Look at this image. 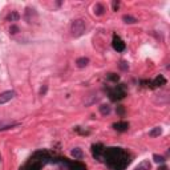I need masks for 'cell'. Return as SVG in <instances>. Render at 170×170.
<instances>
[{"instance_id": "11", "label": "cell", "mask_w": 170, "mask_h": 170, "mask_svg": "<svg viewBox=\"0 0 170 170\" xmlns=\"http://www.w3.org/2000/svg\"><path fill=\"white\" fill-rule=\"evenodd\" d=\"M161 134H162V128L161 126H156L149 132V135H150V137H158V135H161Z\"/></svg>"}, {"instance_id": "10", "label": "cell", "mask_w": 170, "mask_h": 170, "mask_svg": "<svg viewBox=\"0 0 170 170\" xmlns=\"http://www.w3.org/2000/svg\"><path fill=\"white\" fill-rule=\"evenodd\" d=\"M150 167H151V165H150V162L146 159V161H142L140 165H138L137 167H135L134 170H150Z\"/></svg>"}, {"instance_id": "1", "label": "cell", "mask_w": 170, "mask_h": 170, "mask_svg": "<svg viewBox=\"0 0 170 170\" xmlns=\"http://www.w3.org/2000/svg\"><path fill=\"white\" fill-rule=\"evenodd\" d=\"M85 29H86V23H85V20H82V19L74 20L71 25V32L74 37L81 36V35L85 32Z\"/></svg>"}, {"instance_id": "15", "label": "cell", "mask_w": 170, "mask_h": 170, "mask_svg": "<svg viewBox=\"0 0 170 170\" xmlns=\"http://www.w3.org/2000/svg\"><path fill=\"white\" fill-rule=\"evenodd\" d=\"M118 79H120V77L117 76L116 73H109V74H108V80H110V81L117 82V81H118Z\"/></svg>"}, {"instance_id": "8", "label": "cell", "mask_w": 170, "mask_h": 170, "mask_svg": "<svg viewBox=\"0 0 170 170\" xmlns=\"http://www.w3.org/2000/svg\"><path fill=\"white\" fill-rule=\"evenodd\" d=\"M71 154H72V157H74V159H81L82 157H84V153H82V150H81L80 148H74V149H72Z\"/></svg>"}, {"instance_id": "3", "label": "cell", "mask_w": 170, "mask_h": 170, "mask_svg": "<svg viewBox=\"0 0 170 170\" xmlns=\"http://www.w3.org/2000/svg\"><path fill=\"white\" fill-rule=\"evenodd\" d=\"M113 48L117 52H122V50L125 49V42L122 41L118 36H116V35L113 36Z\"/></svg>"}, {"instance_id": "18", "label": "cell", "mask_w": 170, "mask_h": 170, "mask_svg": "<svg viewBox=\"0 0 170 170\" xmlns=\"http://www.w3.org/2000/svg\"><path fill=\"white\" fill-rule=\"evenodd\" d=\"M47 90H48V86L47 85H42L41 89H40V96H44L45 93H47Z\"/></svg>"}, {"instance_id": "9", "label": "cell", "mask_w": 170, "mask_h": 170, "mask_svg": "<svg viewBox=\"0 0 170 170\" xmlns=\"http://www.w3.org/2000/svg\"><path fill=\"white\" fill-rule=\"evenodd\" d=\"M100 113L102 114V116H108V114H110L112 112V108L109 105H106V104H102V105H100Z\"/></svg>"}, {"instance_id": "21", "label": "cell", "mask_w": 170, "mask_h": 170, "mask_svg": "<svg viewBox=\"0 0 170 170\" xmlns=\"http://www.w3.org/2000/svg\"><path fill=\"white\" fill-rule=\"evenodd\" d=\"M158 170H167V167L166 166H162V167H159Z\"/></svg>"}, {"instance_id": "4", "label": "cell", "mask_w": 170, "mask_h": 170, "mask_svg": "<svg viewBox=\"0 0 170 170\" xmlns=\"http://www.w3.org/2000/svg\"><path fill=\"white\" fill-rule=\"evenodd\" d=\"M113 128H114V130L122 133V132H126V130L129 129V124H128V122H125V121H120V122L113 124Z\"/></svg>"}, {"instance_id": "7", "label": "cell", "mask_w": 170, "mask_h": 170, "mask_svg": "<svg viewBox=\"0 0 170 170\" xmlns=\"http://www.w3.org/2000/svg\"><path fill=\"white\" fill-rule=\"evenodd\" d=\"M88 64H89V58H88V57H79L76 60L77 68H85Z\"/></svg>"}, {"instance_id": "19", "label": "cell", "mask_w": 170, "mask_h": 170, "mask_svg": "<svg viewBox=\"0 0 170 170\" xmlns=\"http://www.w3.org/2000/svg\"><path fill=\"white\" fill-rule=\"evenodd\" d=\"M117 113L121 114V116H124V113H125L124 108H122V106H117Z\"/></svg>"}, {"instance_id": "5", "label": "cell", "mask_w": 170, "mask_h": 170, "mask_svg": "<svg viewBox=\"0 0 170 170\" xmlns=\"http://www.w3.org/2000/svg\"><path fill=\"white\" fill-rule=\"evenodd\" d=\"M36 16H37V13L33 8H27L25 9V16H24V17H25L27 23H32V20H33Z\"/></svg>"}, {"instance_id": "20", "label": "cell", "mask_w": 170, "mask_h": 170, "mask_svg": "<svg viewBox=\"0 0 170 170\" xmlns=\"http://www.w3.org/2000/svg\"><path fill=\"white\" fill-rule=\"evenodd\" d=\"M118 5H120L118 1H113V9H117V8H118Z\"/></svg>"}, {"instance_id": "6", "label": "cell", "mask_w": 170, "mask_h": 170, "mask_svg": "<svg viewBox=\"0 0 170 170\" xmlns=\"http://www.w3.org/2000/svg\"><path fill=\"white\" fill-rule=\"evenodd\" d=\"M93 12H94V15L101 16V15H104V12H105V7H104L101 3H97V4L93 7Z\"/></svg>"}, {"instance_id": "2", "label": "cell", "mask_w": 170, "mask_h": 170, "mask_svg": "<svg viewBox=\"0 0 170 170\" xmlns=\"http://www.w3.org/2000/svg\"><path fill=\"white\" fill-rule=\"evenodd\" d=\"M15 97H16V92H15V90H7V92H3L1 94H0V105L9 102V101L13 100Z\"/></svg>"}, {"instance_id": "14", "label": "cell", "mask_w": 170, "mask_h": 170, "mask_svg": "<svg viewBox=\"0 0 170 170\" xmlns=\"http://www.w3.org/2000/svg\"><path fill=\"white\" fill-rule=\"evenodd\" d=\"M153 159L157 162V164H164V162H165V157L164 156H158V154H154Z\"/></svg>"}, {"instance_id": "16", "label": "cell", "mask_w": 170, "mask_h": 170, "mask_svg": "<svg viewBox=\"0 0 170 170\" xmlns=\"http://www.w3.org/2000/svg\"><path fill=\"white\" fill-rule=\"evenodd\" d=\"M118 66H120V69H122V71H128V68H129V65H128V63L126 61H120V64H118Z\"/></svg>"}, {"instance_id": "13", "label": "cell", "mask_w": 170, "mask_h": 170, "mask_svg": "<svg viewBox=\"0 0 170 170\" xmlns=\"http://www.w3.org/2000/svg\"><path fill=\"white\" fill-rule=\"evenodd\" d=\"M19 19H20V15H19L17 12H11L9 15L7 16V20L8 21H17Z\"/></svg>"}, {"instance_id": "12", "label": "cell", "mask_w": 170, "mask_h": 170, "mask_svg": "<svg viewBox=\"0 0 170 170\" xmlns=\"http://www.w3.org/2000/svg\"><path fill=\"white\" fill-rule=\"evenodd\" d=\"M122 20H124V23H126V24H135L138 21L137 19L133 17L132 15H124L122 16Z\"/></svg>"}, {"instance_id": "17", "label": "cell", "mask_w": 170, "mask_h": 170, "mask_svg": "<svg viewBox=\"0 0 170 170\" xmlns=\"http://www.w3.org/2000/svg\"><path fill=\"white\" fill-rule=\"evenodd\" d=\"M17 32H19V27L11 25V28H9V33H11V35H16Z\"/></svg>"}]
</instances>
